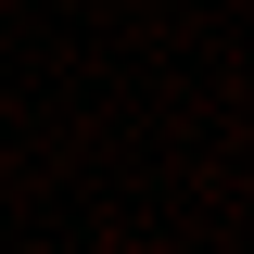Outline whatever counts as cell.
I'll list each match as a JSON object with an SVG mask.
<instances>
[]
</instances>
